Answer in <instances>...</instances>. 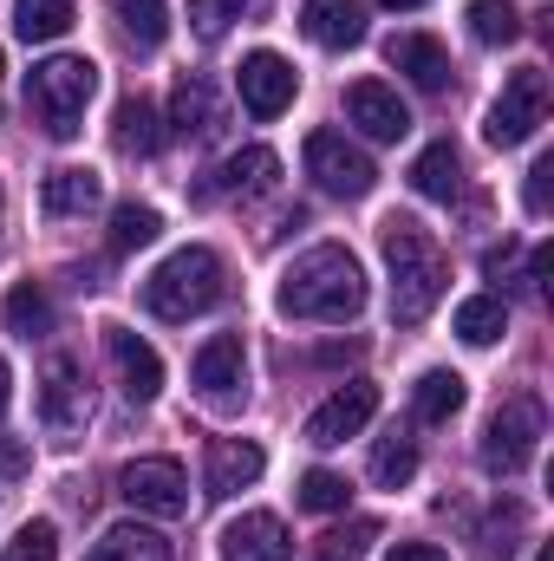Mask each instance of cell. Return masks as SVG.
Wrapping results in <instances>:
<instances>
[{
	"mask_svg": "<svg viewBox=\"0 0 554 561\" xmlns=\"http://www.w3.org/2000/svg\"><path fill=\"white\" fill-rule=\"evenodd\" d=\"M280 313L287 320H353L359 307H366V268H359V255L353 249H339V242H320V249H307L275 287Z\"/></svg>",
	"mask_w": 554,
	"mask_h": 561,
	"instance_id": "1",
	"label": "cell"
},
{
	"mask_svg": "<svg viewBox=\"0 0 554 561\" xmlns=\"http://www.w3.org/2000/svg\"><path fill=\"white\" fill-rule=\"evenodd\" d=\"M379 242H385V268H392V320L399 327L430 320V307L443 300V280H450L443 249L430 242V229L417 216H385Z\"/></svg>",
	"mask_w": 554,
	"mask_h": 561,
	"instance_id": "2",
	"label": "cell"
},
{
	"mask_svg": "<svg viewBox=\"0 0 554 561\" xmlns=\"http://www.w3.org/2000/svg\"><path fill=\"white\" fill-rule=\"evenodd\" d=\"M229 294V280H222V255L216 249H176L170 262H157L150 275H143V307L157 313V320H196V313H209L216 300Z\"/></svg>",
	"mask_w": 554,
	"mask_h": 561,
	"instance_id": "3",
	"label": "cell"
},
{
	"mask_svg": "<svg viewBox=\"0 0 554 561\" xmlns=\"http://www.w3.org/2000/svg\"><path fill=\"white\" fill-rule=\"evenodd\" d=\"M92 92H99V66L79 59V53H53V59H39L26 72V112L46 125V138H59V144L79 138Z\"/></svg>",
	"mask_w": 554,
	"mask_h": 561,
	"instance_id": "4",
	"label": "cell"
},
{
	"mask_svg": "<svg viewBox=\"0 0 554 561\" xmlns=\"http://www.w3.org/2000/svg\"><path fill=\"white\" fill-rule=\"evenodd\" d=\"M542 437H549V412H542V399H503V405L489 412V424H483L476 457H483L489 477H522V470L535 463Z\"/></svg>",
	"mask_w": 554,
	"mask_h": 561,
	"instance_id": "5",
	"label": "cell"
},
{
	"mask_svg": "<svg viewBox=\"0 0 554 561\" xmlns=\"http://www.w3.org/2000/svg\"><path fill=\"white\" fill-rule=\"evenodd\" d=\"M542 125H549V72H542V66H522V72H509L503 99L489 105L483 138L496 144V150H516V144L535 138Z\"/></svg>",
	"mask_w": 554,
	"mask_h": 561,
	"instance_id": "6",
	"label": "cell"
},
{
	"mask_svg": "<svg viewBox=\"0 0 554 561\" xmlns=\"http://www.w3.org/2000/svg\"><path fill=\"white\" fill-rule=\"evenodd\" d=\"M300 157H307V176H313L326 196H346V203H359V196H372V183H379L372 157H366L359 144H346V131H313Z\"/></svg>",
	"mask_w": 554,
	"mask_h": 561,
	"instance_id": "7",
	"label": "cell"
},
{
	"mask_svg": "<svg viewBox=\"0 0 554 561\" xmlns=\"http://www.w3.org/2000/svg\"><path fill=\"white\" fill-rule=\"evenodd\" d=\"M118 496L138 510V516H183L189 510V477H183V463L176 457H138V463H125L118 470Z\"/></svg>",
	"mask_w": 554,
	"mask_h": 561,
	"instance_id": "8",
	"label": "cell"
},
{
	"mask_svg": "<svg viewBox=\"0 0 554 561\" xmlns=\"http://www.w3.org/2000/svg\"><path fill=\"white\" fill-rule=\"evenodd\" d=\"M85 419H92L85 366H79L72 353H53V359L39 366V424H46L53 437H72V431H85Z\"/></svg>",
	"mask_w": 554,
	"mask_h": 561,
	"instance_id": "9",
	"label": "cell"
},
{
	"mask_svg": "<svg viewBox=\"0 0 554 561\" xmlns=\"http://www.w3.org/2000/svg\"><path fill=\"white\" fill-rule=\"evenodd\" d=\"M189 386L209 399V405H242L249 399V353H242V340L235 333H216V340H203V353L189 359Z\"/></svg>",
	"mask_w": 554,
	"mask_h": 561,
	"instance_id": "10",
	"label": "cell"
},
{
	"mask_svg": "<svg viewBox=\"0 0 554 561\" xmlns=\"http://www.w3.org/2000/svg\"><path fill=\"white\" fill-rule=\"evenodd\" d=\"M379 412V386L372 379H346L313 419H307V444H320V450H333V444H346V437H359L366 424Z\"/></svg>",
	"mask_w": 554,
	"mask_h": 561,
	"instance_id": "11",
	"label": "cell"
},
{
	"mask_svg": "<svg viewBox=\"0 0 554 561\" xmlns=\"http://www.w3.org/2000/svg\"><path fill=\"white\" fill-rule=\"evenodd\" d=\"M235 85H242V105L255 112V118H280L287 105H293V92H300V72L280 59V53H249L242 59V72H235Z\"/></svg>",
	"mask_w": 554,
	"mask_h": 561,
	"instance_id": "12",
	"label": "cell"
},
{
	"mask_svg": "<svg viewBox=\"0 0 554 561\" xmlns=\"http://www.w3.org/2000/svg\"><path fill=\"white\" fill-rule=\"evenodd\" d=\"M346 118H353L372 144H399L405 131H412V112H405V99H399L385 79H359V85H346Z\"/></svg>",
	"mask_w": 554,
	"mask_h": 561,
	"instance_id": "13",
	"label": "cell"
},
{
	"mask_svg": "<svg viewBox=\"0 0 554 561\" xmlns=\"http://www.w3.org/2000/svg\"><path fill=\"white\" fill-rule=\"evenodd\" d=\"M300 33L326 53H346L366 39V7L359 0H300Z\"/></svg>",
	"mask_w": 554,
	"mask_h": 561,
	"instance_id": "14",
	"label": "cell"
},
{
	"mask_svg": "<svg viewBox=\"0 0 554 561\" xmlns=\"http://www.w3.org/2000/svg\"><path fill=\"white\" fill-rule=\"evenodd\" d=\"M105 346H112V359H118V373H125V399L150 405V399L163 392V359H157V346L138 340L131 327H105Z\"/></svg>",
	"mask_w": 554,
	"mask_h": 561,
	"instance_id": "15",
	"label": "cell"
},
{
	"mask_svg": "<svg viewBox=\"0 0 554 561\" xmlns=\"http://www.w3.org/2000/svg\"><path fill=\"white\" fill-rule=\"evenodd\" d=\"M287 556H293V542H287L280 516H268V510H249L222 529V561H287Z\"/></svg>",
	"mask_w": 554,
	"mask_h": 561,
	"instance_id": "16",
	"label": "cell"
},
{
	"mask_svg": "<svg viewBox=\"0 0 554 561\" xmlns=\"http://www.w3.org/2000/svg\"><path fill=\"white\" fill-rule=\"evenodd\" d=\"M262 470H268L262 444H249V437H216V444H209V496H235V490H249Z\"/></svg>",
	"mask_w": 554,
	"mask_h": 561,
	"instance_id": "17",
	"label": "cell"
},
{
	"mask_svg": "<svg viewBox=\"0 0 554 561\" xmlns=\"http://www.w3.org/2000/svg\"><path fill=\"white\" fill-rule=\"evenodd\" d=\"M385 59L412 79L417 92H443V85H450V53H443L430 33H399V39L385 46Z\"/></svg>",
	"mask_w": 554,
	"mask_h": 561,
	"instance_id": "18",
	"label": "cell"
},
{
	"mask_svg": "<svg viewBox=\"0 0 554 561\" xmlns=\"http://www.w3.org/2000/svg\"><path fill=\"white\" fill-rule=\"evenodd\" d=\"M99 196H105V176L85 170V163H66V170H53L39 183V209L46 216H85V209H99Z\"/></svg>",
	"mask_w": 554,
	"mask_h": 561,
	"instance_id": "19",
	"label": "cell"
},
{
	"mask_svg": "<svg viewBox=\"0 0 554 561\" xmlns=\"http://www.w3.org/2000/svg\"><path fill=\"white\" fill-rule=\"evenodd\" d=\"M275 176H280V157L268 144H249V150H235V157L216 170L209 196H262V190H275Z\"/></svg>",
	"mask_w": 554,
	"mask_h": 561,
	"instance_id": "20",
	"label": "cell"
},
{
	"mask_svg": "<svg viewBox=\"0 0 554 561\" xmlns=\"http://www.w3.org/2000/svg\"><path fill=\"white\" fill-rule=\"evenodd\" d=\"M412 190H417V196H430V203H450V196L463 190V157H457V144L437 138V144H424V150H417Z\"/></svg>",
	"mask_w": 554,
	"mask_h": 561,
	"instance_id": "21",
	"label": "cell"
},
{
	"mask_svg": "<svg viewBox=\"0 0 554 561\" xmlns=\"http://www.w3.org/2000/svg\"><path fill=\"white\" fill-rule=\"evenodd\" d=\"M170 125H176L183 138H209V131H216V92H209V79H203V72L176 79V99H170Z\"/></svg>",
	"mask_w": 554,
	"mask_h": 561,
	"instance_id": "22",
	"label": "cell"
},
{
	"mask_svg": "<svg viewBox=\"0 0 554 561\" xmlns=\"http://www.w3.org/2000/svg\"><path fill=\"white\" fill-rule=\"evenodd\" d=\"M85 561H170V542L157 529H143V523H118V529L99 536V549Z\"/></svg>",
	"mask_w": 554,
	"mask_h": 561,
	"instance_id": "23",
	"label": "cell"
},
{
	"mask_svg": "<svg viewBox=\"0 0 554 561\" xmlns=\"http://www.w3.org/2000/svg\"><path fill=\"white\" fill-rule=\"evenodd\" d=\"M118 150H131V157H157L163 150V118H157V105L143 92H131L118 105Z\"/></svg>",
	"mask_w": 554,
	"mask_h": 561,
	"instance_id": "24",
	"label": "cell"
},
{
	"mask_svg": "<svg viewBox=\"0 0 554 561\" xmlns=\"http://www.w3.org/2000/svg\"><path fill=\"white\" fill-rule=\"evenodd\" d=\"M503 327H509L503 294H470V300L457 307V340H463V346H496Z\"/></svg>",
	"mask_w": 554,
	"mask_h": 561,
	"instance_id": "25",
	"label": "cell"
},
{
	"mask_svg": "<svg viewBox=\"0 0 554 561\" xmlns=\"http://www.w3.org/2000/svg\"><path fill=\"white\" fill-rule=\"evenodd\" d=\"M412 412L424 424H450L457 412H463V379H457V373H443V366H437V373H424V379L412 386Z\"/></svg>",
	"mask_w": 554,
	"mask_h": 561,
	"instance_id": "26",
	"label": "cell"
},
{
	"mask_svg": "<svg viewBox=\"0 0 554 561\" xmlns=\"http://www.w3.org/2000/svg\"><path fill=\"white\" fill-rule=\"evenodd\" d=\"M0 313H7V333H26V340L53 333V300H46L39 280H20V287L0 300Z\"/></svg>",
	"mask_w": 554,
	"mask_h": 561,
	"instance_id": "27",
	"label": "cell"
},
{
	"mask_svg": "<svg viewBox=\"0 0 554 561\" xmlns=\"http://www.w3.org/2000/svg\"><path fill=\"white\" fill-rule=\"evenodd\" d=\"M72 26V0H13V33L26 46H46Z\"/></svg>",
	"mask_w": 554,
	"mask_h": 561,
	"instance_id": "28",
	"label": "cell"
},
{
	"mask_svg": "<svg viewBox=\"0 0 554 561\" xmlns=\"http://www.w3.org/2000/svg\"><path fill=\"white\" fill-rule=\"evenodd\" d=\"M412 477H417V437L412 431L379 437V450H372V483H379V490H405Z\"/></svg>",
	"mask_w": 554,
	"mask_h": 561,
	"instance_id": "29",
	"label": "cell"
},
{
	"mask_svg": "<svg viewBox=\"0 0 554 561\" xmlns=\"http://www.w3.org/2000/svg\"><path fill=\"white\" fill-rule=\"evenodd\" d=\"M118 20H125V39L138 53H157L170 39V7L163 0H118Z\"/></svg>",
	"mask_w": 554,
	"mask_h": 561,
	"instance_id": "30",
	"label": "cell"
},
{
	"mask_svg": "<svg viewBox=\"0 0 554 561\" xmlns=\"http://www.w3.org/2000/svg\"><path fill=\"white\" fill-rule=\"evenodd\" d=\"M157 236H163V216L150 203H118V216H112V249L118 255H131V249L157 242Z\"/></svg>",
	"mask_w": 554,
	"mask_h": 561,
	"instance_id": "31",
	"label": "cell"
},
{
	"mask_svg": "<svg viewBox=\"0 0 554 561\" xmlns=\"http://www.w3.org/2000/svg\"><path fill=\"white\" fill-rule=\"evenodd\" d=\"M293 496H300V510H313V516H339L346 496H353V483H346L339 470H307Z\"/></svg>",
	"mask_w": 554,
	"mask_h": 561,
	"instance_id": "32",
	"label": "cell"
},
{
	"mask_svg": "<svg viewBox=\"0 0 554 561\" xmlns=\"http://www.w3.org/2000/svg\"><path fill=\"white\" fill-rule=\"evenodd\" d=\"M470 33H476L483 46H509V39L522 33L516 0H470Z\"/></svg>",
	"mask_w": 554,
	"mask_h": 561,
	"instance_id": "33",
	"label": "cell"
},
{
	"mask_svg": "<svg viewBox=\"0 0 554 561\" xmlns=\"http://www.w3.org/2000/svg\"><path fill=\"white\" fill-rule=\"evenodd\" d=\"M242 7H249V0H189V26H196V39H222L229 20H242Z\"/></svg>",
	"mask_w": 554,
	"mask_h": 561,
	"instance_id": "34",
	"label": "cell"
},
{
	"mask_svg": "<svg viewBox=\"0 0 554 561\" xmlns=\"http://www.w3.org/2000/svg\"><path fill=\"white\" fill-rule=\"evenodd\" d=\"M7 561H59V529H53V523H26V529L7 542Z\"/></svg>",
	"mask_w": 554,
	"mask_h": 561,
	"instance_id": "35",
	"label": "cell"
},
{
	"mask_svg": "<svg viewBox=\"0 0 554 561\" xmlns=\"http://www.w3.org/2000/svg\"><path fill=\"white\" fill-rule=\"evenodd\" d=\"M372 542H379V523H372V516H359V523H346V529H333V536H326V561H359Z\"/></svg>",
	"mask_w": 554,
	"mask_h": 561,
	"instance_id": "36",
	"label": "cell"
},
{
	"mask_svg": "<svg viewBox=\"0 0 554 561\" xmlns=\"http://www.w3.org/2000/svg\"><path fill=\"white\" fill-rule=\"evenodd\" d=\"M549 176H554V157H535V170H529V190H522L529 216H549Z\"/></svg>",
	"mask_w": 554,
	"mask_h": 561,
	"instance_id": "37",
	"label": "cell"
},
{
	"mask_svg": "<svg viewBox=\"0 0 554 561\" xmlns=\"http://www.w3.org/2000/svg\"><path fill=\"white\" fill-rule=\"evenodd\" d=\"M385 561H450V556H443L437 542H399V549H392Z\"/></svg>",
	"mask_w": 554,
	"mask_h": 561,
	"instance_id": "38",
	"label": "cell"
},
{
	"mask_svg": "<svg viewBox=\"0 0 554 561\" xmlns=\"http://www.w3.org/2000/svg\"><path fill=\"white\" fill-rule=\"evenodd\" d=\"M7 399H13V373H7V359H0V412H7Z\"/></svg>",
	"mask_w": 554,
	"mask_h": 561,
	"instance_id": "39",
	"label": "cell"
},
{
	"mask_svg": "<svg viewBox=\"0 0 554 561\" xmlns=\"http://www.w3.org/2000/svg\"><path fill=\"white\" fill-rule=\"evenodd\" d=\"M385 7H424V0H385Z\"/></svg>",
	"mask_w": 554,
	"mask_h": 561,
	"instance_id": "40",
	"label": "cell"
},
{
	"mask_svg": "<svg viewBox=\"0 0 554 561\" xmlns=\"http://www.w3.org/2000/svg\"><path fill=\"white\" fill-rule=\"evenodd\" d=\"M542 561H554V556H549V549H542Z\"/></svg>",
	"mask_w": 554,
	"mask_h": 561,
	"instance_id": "41",
	"label": "cell"
},
{
	"mask_svg": "<svg viewBox=\"0 0 554 561\" xmlns=\"http://www.w3.org/2000/svg\"><path fill=\"white\" fill-rule=\"evenodd\" d=\"M0 72H7V59H0Z\"/></svg>",
	"mask_w": 554,
	"mask_h": 561,
	"instance_id": "42",
	"label": "cell"
},
{
	"mask_svg": "<svg viewBox=\"0 0 554 561\" xmlns=\"http://www.w3.org/2000/svg\"><path fill=\"white\" fill-rule=\"evenodd\" d=\"M0 209H7V196H0Z\"/></svg>",
	"mask_w": 554,
	"mask_h": 561,
	"instance_id": "43",
	"label": "cell"
}]
</instances>
